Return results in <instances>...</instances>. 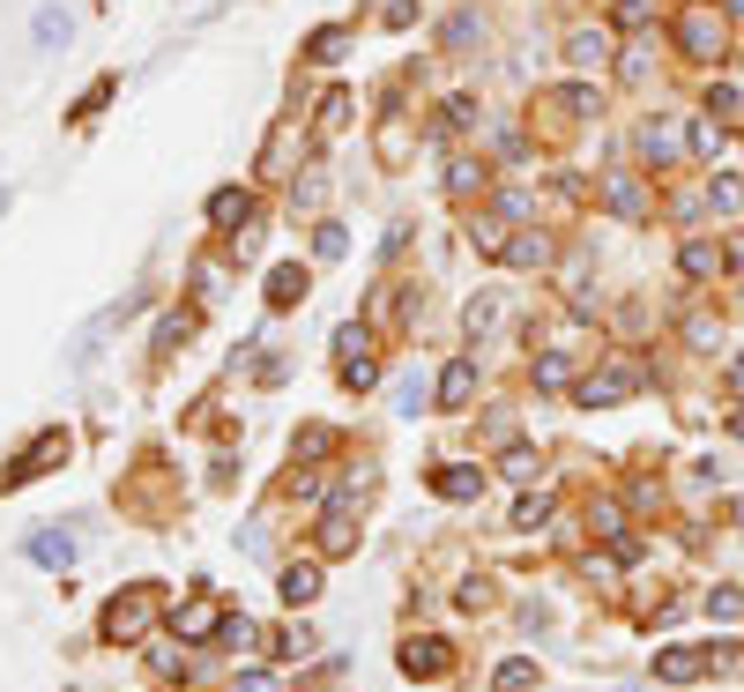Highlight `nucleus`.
<instances>
[{"instance_id": "45", "label": "nucleus", "mask_w": 744, "mask_h": 692, "mask_svg": "<svg viewBox=\"0 0 744 692\" xmlns=\"http://www.w3.org/2000/svg\"><path fill=\"white\" fill-rule=\"evenodd\" d=\"M737 387H744V366H737Z\"/></svg>"}, {"instance_id": "17", "label": "nucleus", "mask_w": 744, "mask_h": 692, "mask_svg": "<svg viewBox=\"0 0 744 692\" xmlns=\"http://www.w3.org/2000/svg\"><path fill=\"white\" fill-rule=\"evenodd\" d=\"M566 60H574V68H603V60H611V31H574V38H566Z\"/></svg>"}, {"instance_id": "43", "label": "nucleus", "mask_w": 744, "mask_h": 692, "mask_svg": "<svg viewBox=\"0 0 744 692\" xmlns=\"http://www.w3.org/2000/svg\"><path fill=\"white\" fill-rule=\"evenodd\" d=\"M239 692H276V678H268V670H247V678H239Z\"/></svg>"}, {"instance_id": "38", "label": "nucleus", "mask_w": 744, "mask_h": 692, "mask_svg": "<svg viewBox=\"0 0 744 692\" xmlns=\"http://www.w3.org/2000/svg\"><path fill=\"white\" fill-rule=\"evenodd\" d=\"M440 127H477V105H469V97H447V105H440Z\"/></svg>"}, {"instance_id": "30", "label": "nucleus", "mask_w": 744, "mask_h": 692, "mask_svg": "<svg viewBox=\"0 0 744 692\" xmlns=\"http://www.w3.org/2000/svg\"><path fill=\"white\" fill-rule=\"evenodd\" d=\"M566 380H574V372H566V358H559V350H551V358H537V387H543V395H559Z\"/></svg>"}, {"instance_id": "24", "label": "nucleus", "mask_w": 744, "mask_h": 692, "mask_svg": "<svg viewBox=\"0 0 744 692\" xmlns=\"http://www.w3.org/2000/svg\"><path fill=\"white\" fill-rule=\"evenodd\" d=\"M506 261H514V269H543V261H551V246H543L537 231H521V239H506Z\"/></svg>"}, {"instance_id": "34", "label": "nucleus", "mask_w": 744, "mask_h": 692, "mask_svg": "<svg viewBox=\"0 0 744 692\" xmlns=\"http://www.w3.org/2000/svg\"><path fill=\"white\" fill-rule=\"evenodd\" d=\"M707 112H722V120H737V112H744V97L730 90V82H715V90H707Z\"/></svg>"}, {"instance_id": "16", "label": "nucleus", "mask_w": 744, "mask_h": 692, "mask_svg": "<svg viewBox=\"0 0 744 692\" xmlns=\"http://www.w3.org/2000/svg\"><path fill=\"white\" fill-rule=\"evenodd\" d=\"M31 559H38V566H68V559H75V529H38L31 536Z\"/></svg>"}, {"instance_id": "12", "label": "nucleus", "mask_w": 744, "mask_h": 692, "mask_svg": "<svg viewBox=\"0 0 744 692\" xmlns=\"http://www.w3.org/2000/svg\"><path fill=\"white\" fill-rule=\"evenodd\" d=\"M247 216H253V194H247V187H224V194H208V224H216V231H239Z\"/></svg>"}, {"instance_id": "35", "label": "nucleus", "mask_w": 744, "mask_h": 692, "mask_svg": "<svg viewBox=\"0 0 744 692\" xmlns=\"http://www.w3.org/2000/svg\"><path fill=\"white\" fill-rule=\"evenodd\" d=\"M343 45H350V38H343V31H335V23H328V31H313V38H305V52H313V60H335Z\"/></svg>"}, {"instance_id": "4", "label": "nucleus", "mask_w": 744, "mask_h": 692, "mask_svg": "<svg viewBox=\"0 0 744 692\" xmlns=\"http://www.w3.org/2000/svg\"><path fill=\"white\" fill-rule=\"evenodd\" d=\"M722 38H730V31H722L715 8H685V15H677V52H685V60H722Z\"/></svg>"}, {"instance_id": "32", "label": "nucleus", "mask_w": 744, "mask_h": 692, "mask_svg": "<svg viewBox=\"0 0 744 692\" xmlns=\"http://www.w3.org/2000/svg\"><path fill=\"white\" fill-rule=\"evenodd\" d=\"M461 611H484V604H492V581H484V573H469V581H461V596H455Z\"/></svg>"}, {"instance_id": "31", "label": "nucleus", "mask_w": 744, "mask_h": 692, "mask_svg": "<svg viewBox=\"0 0 744 692\" xmlns=\"http://www.w3.org/2000/svg\"><path fill=\"white\" fill-rule=\"evenodd\" d=\"M313 253H321V261H343V253H350V231H343V224H321Z\"/></svg>"}, {"instance_id": "19", "label": "nucleus", "mask_w": 744, "mask_h": 692, "mask_svg": "<svg viewBox=\"0 0 744 692\" xmlns=\"http://www.w3.org/2000/svg\"><path fill=\"white\" fill-rule=\"evenodd\" d=\"M499 477H506V485H537V477H543L537 448H521V440H514V448L499 454Z\"/></svg>"}, {"instance_id": "3", "label": "nucleus", "mask_w": 744, "mask_h": 692, "mask_svg": "<svg viewBox=\"0 0 744 692\" xmlns=\"http://www.w3.org/2000/svg\"><path fill=\"white\" fill-rule=\"evenodd\" d=\"M335 372H343V387H372V380H380V366H372V335L358 321L335 327Z\"/></svg>"}, {"instance_id": "20", "label": "nucleus", "mask_w": 744, "mask_h": 692, "mask_svg": "<svg viewBox=\"0 0 744 692\" xmlns=\"http://www.w3.org/2000/svg\"><path fill=\"white\" fill-rule=\"evenodd\" d=\"M603 202H611V216H648V194H640V179H611V187H603Z\"/></svg>"}, {"instance_id": "10", "label": "nucleus", "mask_w": 744, "mask_h": 692, "mask_svg": "<svg viewBox=\"0 0 744 692\" xmlns=\"http://www.w3.org/2000/svg\"><path fill=\"white\" fill-rule=\"evenodd\" d=\"M171 633H179V641H208V633H224V611H216V604H179V611H171Z\"/></svg>"}, {"instance_id": "27", "label": "nucleus", "mask_w": 744, "mask_h": 692, "mask_svg": "<svg viewBox=\"0 0 744 692\" xmlns=\"http://www.w3.org/2000/svg\"><path fill=\"white\" fill-rule=\"evenodd\" d=\"M588 529H603V536H625V506H619V499H596V506H588Z\"/></svg>"}, {"instance_id": "9", "label": "nucleus", "mask_w": 744, "mask_h": 692, "mask_svg": "<svg viewBox=\"0 0 744 692\" xmlns=\"http://www.w3.org/2000/svg\"><path fill=\"white\" fill-rule=\"evenodd\" d=\"M60 454H68V440H60V432H38L31 448H23L15 462H8V469H0V485H31V477H38L45 462H60Z\"/></svg>"}, {"instance_id": "36", "label": "nucleus", "mask_w": 744, "mask_h": 692, "mask_svg": "<svg viewBox=\"0 0 744 692\" xmlns=\"http://www.w3.org/2000/svg\"><path fill=\"white\" fill-rule=\"evenodd\" d=\"M484 179H492V171H484V164H469V157H461L455 171H447V187H455V194H469V187H484Z\"/></svg>"}, {"instance_id": "7", "label": "nucleus", "mask_w": 744, "mask_h": 692, "mask_svg": "<svg viewBox=\"0 0 744 692\" xmlns=\"http://www.w3.org/2000/svg\"><path fill=\"white\" fill-rule=\"evenodd\" d=\"M31 45H38V60L68 52V45H75V15H68L60 0H38V15H31Z\"/></svg>"}, {"instance_id": "1", "label": "nucleus", "mask_w": 744, "mask_h": 692, "mask_svg": "<svg viewBox=\"0 0 744 692\" xmlns=\"http://www.w3.org/2000/svg\"><path fill=\"white\" fill-rule=\"evenodd\" d=\"M737 655L744 648H730V641H722V648H662L656 655V678H662V685H693V678H707V670H730Z\"/></svg>"}, {"instance_id": "23", "label": "nucleus", "mask_w": 744, "mask_h": 692, "mask_svg": "<svg viewBox=\"0 0 744 692\" xmlns=\"http://www.w3.org/2000/svg\"><path fill=\"white\" fill-rule=\"evenodd\" d=\"M543 522H551V491H521V506H514V529H543Z\"/></svg>"}, {"instance_id": "25", "label": "nucleus", "mask_w": 744, "mask_h": 692, "mask_svg": "<svg viewBox=\"0 0 744 692\" xmlns=\"http://www.w3.org/2000/svg\"><path fill=\"white\" fill-rule=\"evenodd\" d=\"M492 685H499V692H521V685H537V663H529V655L499 663V670H492Z\"/></svg>"}, {"instance_id": "37", "label": "nucleus", "mask_w": 744, "mask_h": 692, "mask_svg": "<svg viewBox=\"0 0 744 692\" xmlns=\"http://www.w3.org/2000/svg\"><path fill=\"white\" fill-rule=\"evenodd\" d=\"M350 120V90H328V97H321V127H343Z\"/></svg>"}, {"instance_id": "11", "label": "nucleus", "mask_w": 744, "mask_h": 692, "mask_svg": "<svg viewBox=\"0 0 744 692\" xmlns=\"http://www.w3.org/2000/svg\"><path fill=\"white\" fill-rule=\"evenodd\" d=\"M268 306H276V313H290V306H298V298H305V269H298V261H276V269H268Z\"/></svg>"}, {"instance_id": "26", "label": "nucleus", "mask_w": 744, "mask_h": 692, "mask_svg": "<svg viewBox=\"0 0 744 692\" xmlns=\"http://www.w3.org/2000/svg\"><path fill=\"white\" fill-rule=\"evenodd\" d=\"M677 261H685V276H715V269H722V253H715L707 239H685V253H677Z\"/></svg>"}, {"instance_id": "18", "label": "nucleus", "mask_w": 744, "mask_h": 692, "mask_svg": "<svg viewBox=\"0 0 744 692\" xmlns=\"http://www.w3.org/2000/svg\"><path fill=\"white\" fill-rule=\"evenodd\" d=\"M350 544H358V529H350V514H343V506H328V514H321V559H343Z\"/></svg>"}, {"instance_id": "21", "label": "nucleus", "mask_w": 744, "mask_h": 692, "mask_svg": "<svg viewBox=\"0 0 744 692\" xmlns=\"http://www.w3.org/2000/svg\"><path fill=\"white\" fill-rule=\"evenodd\" d=\"M461 327H469V335L484 343V335L499 327V290H477V298H469V313H461Z\"/></svg>"}, {"instance_id": "14", "label": "nucleus", "mask_w": 744, "mask_h": 692, "mask_svg": "<svg viewBox=\"0 0 744 692\" xmlns=\"http://www.w3.org/2000/svg\"><path fill=\"white\" fill-rule=\"evenodd\" d=\"M677 150H685V127H677V120H648V127H640V157L670 164Z\"/></svg>"}, {"instance_id": "42", "label": "nucleus", "mask_w": 744, "mask_h": 692, "mask_svg": "<svg viewBox=\"0 0 744 692\" xmlns=\"http://www.w3.org/2000/svg\"><path fill=\"white\" fill-rule=\"evenodd\" d=\"M648 8H656V0H619V8H611V15H619L625 31H633V23H648Z\"/></svg>"}, {"instance_id": "44", "label": "nucleus", "mask_w": 744, "mask_h": 692, "mask_svg": "<svg viewBox=\"0 0 744 692\" xmlns=\"http://www.w3.org/2000/svg\"><path fill=\"white\" fill-rule=\"evenodd\" d=\"M730 15H744V0H730Z\"/></svg>"}, {"instance_id": "13", "label": "nucleus", "mask_w": 744, "mask_h": 692, "mask_svg": "<svg viewBox=\"0 0 744 692\" xmlns=\"http://www.w3.org/2000/svg\"><path fill=\"white\" fill-rule=\"evenodd\" d=\"M276 588H284L290 611H305V604L321 596V566H313V559H298V566H284V581H276Z\"/></svg>"}, {"instance_id": "8", "label": "nucleus", "mask_w": 744, "mask_h": 692, "mask_svg": "<svg viewBox=\"0 0 744 692\" xmlns=\"http://www.w3.org/2000/svg\"><path fill=\"white\" fill-rule=\"evenodd\" d=\"M455 663V641H440V633H417V641H403V678H440Z\"/></svg>"}, {"instance_id": "33", "label": "nucleus", "mask_w": 744, "mask_h": 692, "mask_svg": "<svg viewBox=\"0 0 744 692\" xmlns=\"http://www.w3.org/2000/svg\"><path fill=\"white\" fill-rule=\"evenodd\" d=\"M707 618H744V588H715L707 596Z\"/></svg>"}, {"instance_id": "39", "label": "nucleus", "mask_w": 744, "mask_h": 692, "mask_svg": "<svg viewBox=\"0 0 744 692\" xmlns=\"http://www.w3.org/2000/svg\"><path fill=\"white\" fill-rule=\"evenodd\" d=\"M253 641H261V633H253L247 618H224V648H253Z\"/></svg>"}, {"instance_id": "22", "label": "nucleus", "mask_w": 744, "mask_h": 692, "mask_svg": "<svg viewBox=\"0 0 744 692\" xmlns=\"http://www.w3.org/2000/svg\"><path fill=\"white\" fill-rule=\"evenodd\" d=\"M559 112H574V120H596V112H603V97H596L588 82H566V90H559Z\"/></svg>"}, {"instance_id": "5", "label": "nucleus", "mask_w": 744, "mask_h": 692, "mask_svg": "<svg viewBox=\"0 0 744 692\" xmlns=\"http://www.w3.org/2000/svg\"><path fill=\"white\" fill-rule=\"evenodd\" d=\"M640 380H648L640 366H603V372H588L574 395H580V409H611V403H625V395H640Z\"/></svg>"}, {"instance_id": "29", "label": "nucleus", "mask_w": 744, "mask_h": 692, "mask_svg": "<svg viewBox=\"0 0 744 692\" xmlns=\"http://www.w3.org/2000/svg\"><path fill=\"white\" fill-rule=\"evenodd\" d=\"M276 655H284V663H305V655H313V633H305V625H284V633H276Z\"/></svg>"}, {"instance_id": "41", "label": "nucleus", "mask_w": 744, "mask_h": 692, "mask_svg": "<svg viewBox=\"0 0 744 692\" xmlns=\"http://www.w3.org/2000/svg\"><path fill=\"white\" fill-rule=\"evenodd\" d=\"M417 403H424V387H417V380H395V409H403V417H417Z\"/></svg>"}, {"instance_id": "6", "label": "nucleus", "mask_w": 744, "mask_h": 692, "mask_svg": "<svg viewBox=\"0 0 744 692\" xmlns=\"http://www.w3.org/2000/svg\"><path fill=\"white\" fill-rule=\"evenodd\" d=\"M484 485H492V469H484V462H440V469H432V491H440L447 506L484 499Z\"/></svg>"}, {"instance_id": "40", "label": "nucleus", "mask_w": 744, "mask_h": 692, "mask_svg": "<svg viewBox=\"0 0 744 692\" xmlns=\"http://www.w3.org/2000/svg\"><path fill=\"white\" fill-rule=\"evenodd\" d=\"M469 38H484V23H477V15H455V23H447V45H469Z\"/></svg>"}, {"instance_id": "2", "label": "nucleus", "mask_w": 744, "mask_h": 692, "mask_svg": "<svg viewBox=\"0 0 744 692\" xmlns=\"http://www.w3.org/2000/svg\"><path fill=\"white\" fill-rule=\"evenodd\" d=\"M149 618H157V588L142 581V588H127L105 604V641H142L149 633Z\"/></svg>"}, {"instance_id": "15", "label": "nucleus", "mask_w": 744, "mask_h": 692, "mask_svg": "<svg viewBox=\"0 0 744 692\" xmlns=\"http://www.w3.org/2000/svg\"><path fill=\"white\" fill-rule=\"evenodd\" d=\"M477 395V358H455V366L440 372V409H461Z\"/></svg>"}, {"instance_id": "28", "label": "nucleus", "mask_w": 744, "mask_h": 692, "mask_svg": "<svg viewBox=\"0 0 744 692\" xmlns=\"http://www.w3.org/2000/svg\"><path fill=\"white\" fill-rule=\"evenodd\" d=\"M707 208H715V216H737V208H744V187H737V179H715V187H707Z\"/></svg>"}]
</instances>
